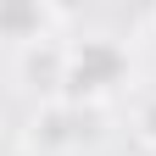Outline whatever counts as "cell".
Masks as SVG:
<instances>
[{
  "mask_svg": "<svg viewBox=\"0 0 156 156\" xmlns=\"http://www.w3.org/2000/svg\"><path fill=\"white\" fill-rule=\"evenodd\" d=\"M123 73H128L123 50L106 45V39H84L78 50H67V95L73 101H95V95L117 89Z\"/></svg>",
  "mask_w": 156,
  "mask_h": 156,
  "instance_id": "cell-1",
  "label": "cell"
},
{
  "mask_svg": "<svg viewBox=\"0 0 156 156\" xmlns=\"http://www.w3.org/2000/svg\"><path fill=\"white\" fill-rule=\"evenodd\" d=\"M45 23V0H0V39H34Z\"/></svg>",
  "mask_w": 156,
  "mask_h": 156,
  "instance_id": "cell-2",
  "label": "cell"
},
{
  "mask_svg": "<svg viewBox=\"0 0 156 156\" xmlns=\"http://www.w3.org/2000/svg\"><path fill=\"white\" fill-rule=\"evenodd\" d=\"M134 123H140V140H151V145H156V101H145Z\"/></svg>",
  "mask_w": 156,
  "mask_h": 156,
  "instance_id": "cell-3",
  "label": "cell"
}]
</instances>
